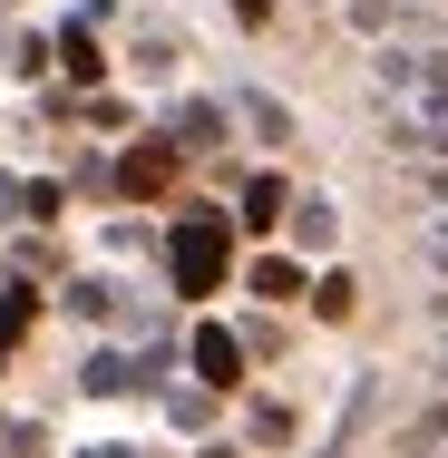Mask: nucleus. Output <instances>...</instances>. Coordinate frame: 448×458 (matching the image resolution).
<instances>
[{
	"label": "nucleus",
	"instance_id": "f257e3e1",
	"mask_svg": "<svg viewBox=\"0 0 448 458\" xmlns=\"http://www.w3.org/2000/svg\"><path fill=\"white\" fill-rule=\"evenodd\" d=\"M234 117H244L264 147H292V107H283L273 89H254V79H234Z\"/></svg>",
	"mask_w": 448,
	"mask_h": 458
},
{
	"label": "nucleus",
	"instance_id": "f03ea898",
	"mask_svg": "<svg viewBox=\"0 0 448 458\" xmlns=\"http://www.w3.org/2000/svg\"><path fill=\"white\" fill-rule=\"evenodd\" d=\"M419 69H429V49H390V39L370 49V89L380 98H419Z\"/></svg>",
	"mask_w": 448,
	"mask_h": 458
},
{
	"label": "nucleus",
	"instance_id": "7ed1b4c3",
	"mask_svg": "<svg viewBox=\"0 0 448 458\" xmlns=\"http://www.w3.org/2000/svg\"><path fill=\"white\" fill-rule=\"evenodd\" d=\"M176 274H185V293L215 283V225H185V234H176Z\"/></svg>",
	"mask_w": 448,
	"mask_h": 458
},
{
	"label": "nucleus",
	"instance_id": "20e7f679",
	"mask_svg": "<svg viewBox=\"0 0 448 458\" xmlns=\"http://www.w3.org/2000/svg\"><path fill=\"white\" fill-rule=\"evenodd\" d=\"M332 225H342V215H332V205H322V195H302V205H292V234H302V244H312V254H322V244H332Z\"/></svg>",
	"mask_w": 448,
	"mask_h": 458
},
{
	"label": "nucleus",
	"instance_id": "39448f33",
	"mask_svg": "<svg viewBox=\"0 0 448 458\" xmlns=\"http://www.w3.org/2000/svg\"><path fill=\"white\" fill-rule=\"evenodd\" d=\"M195 370H205V380H234V370H244V352H234L224 332H205V342H195Z\"/></svg>",
	"mask_w": 448,
	"mask_h": 458
},
{
	"label": "nucleus",
	"instance_id": "423d86ee",
	"mask_svg": "<svg viewBox=\"0 0 448 458\" xmlns=\"http://www.w3.org/2000/svg\"><path fill=\"white\" fill-rule=\"evenodd\" d=\"M312 312L342 322V312H351V274H322V283H312Z\"/></svg>",
	"mask_w": 448,
	"mask_h": 458
},
{
	"label": "nucleus",
	"instance_id": "0eeeda50",
	"mask_svg": "<svg viewBox=\"0 0 448 458\" xmlns=\"http://www.w3.org/2000/svg\"><path fill=\"white\" fill-rule=\"evenodd\" d=\"M342 10H351V30H360V39H380V30H390V20H400V10H390V0H342Z\"/></svg>",
	"mask_w": 448,
	"mask_h": 458
},
{
	"label": "nucleus",
	"instance_id": "6e6552de",
	"mask_svg": "<svg viewBox=\"0 0 448 458\" xmlns=\"http://www.w3.org/2000/svg\"><path fill=\"white\" fill-rule=\"evenodd\" d=\"M429 264H439V274H448V225H429Z\"/></svg>",
	"mask_w": 448,
	"mask_h": 458
},
{
	"label": "nucleus",
	"instance_id": "1a4fd4ad",
	"mask_svg": "<svg viewBox=\"0 0 448 458\" xmlns=\"http://www.w3.org/2000/svg\"><path fill=\"white\" fill-rule=\"evenodd\" d=\"M429 439H439V449H448V410H429Z\"/></svg>",
	"mask_w": 448,
	"mask_h": 458
}]
</instances>
